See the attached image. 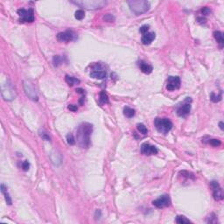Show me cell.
Returning a JSON list of instances; mask_svg holds the SVG:
<instances>
[{
    "label": "cell",
    "instance_id": "obj_1",
    "mask_svg": "<svg viewBox=\"0 0 224 224\" xmlns=\"http://www.w3.org/2000/svg\"><path fill=\"white\" fill-rule=\"evenodd\" d=\"M93 126L89 123H83L76 129V142L80 148L88 149L90 145V136Z\"/></svg>",
    "mask_w": 224,
    "mask_h": 224
},
{
    "label": "cell",
    "instance_id": "obj_2",
    "mask_svg": "<svg viewBox=\"0 0 224 224\" xmlns=\"http://www.w3.org/2000/svg\"><path fill=\"white\" fill-rule=\"evenodd\" d=\"M131 11L135 15H141L145 13L150 9V4L144 0H131L128 2Z\"/></svg>",
    "mask_w": 224,
    "mask_h": 224
},
{
    "label": "cell",
    "instance_id": "obj_3",
    "mask_svg": "<svg viewBox=\"0 0 224 224\" xmlns=\"http://www.w3.org/2000/svg\"><path fill=\"white\" fill-rule=\"evenodd\" d=\"M72 4L79 5L88 10H96L103 8L106 4V1L103 0H81V1H71Z\"/></svg>",
    "mask_w": 224,
    "mask_h": 224
},
{
    "label": "cell",
    "instance_id": "obj_4",
    "mask_svg": "<svg viewBox=\"0 0 224 224\" xmlns=\"http://www.w3.org/2000/svg\"><path fill=\"white\" fill-rule=\"evenodd\" d=\"M154 124H155L157 131L164 135L167 134L172 128V123L168 118L157 117L154 121Z\"/></svg>",
    "mask_w": 224,
    "mask_h": 224
},
{
    "label": "cell",
    "instance_id": "obj_5",
    "mask_svg": "<svg viewBox=\"0 0 224 224\" xmlns=\"http://www.w3.org/2000/svg\"><path fill=\"white\" fill-rule=\"evenodd\" d=\"M18 14L19 16V21L22 23H32L34 21V11L32 8L26 10L24 8L18 10Z\"/></svg>",
    "mask_w": 224,
    "mask_h": 224
},
{
    "label": "cell",
    "instance_id": "obj_6",
    "mask_svg": "<svg viewBox=\"0 0 224 224\" xmlns=\"http://www.w3.org/2000/svg\"><path fill=\"white\" fill-rule=\"evenodd\" d=\"M24 88H25V92H26L27 95L31 100L38 101L39 97H38V95L36 93V89H35V88L33 87V85L30 81H25L24 82Z\"/></svg>",
    "mask_w": 224,
    "mask_h": 224
},
{
    "label": "cell",
    "instance_id": "obj_7",
    "mask_svg": "<svg viewBox=\"0 0 224 224\" xmlns=\"http://www.w3.org/2000/svg\"><path fill=\"white\" fill-rule=\"evenodd\" d=\"M210 187L213 190V196H214V199L215 200H223V189L220 186V184L215 181V180H213L210 182Z\"/></svg>",
    "mask_w": 224,
    "mask_h": 224
},
{
    "label": "cell",
    "instance_id": "obj_8",
    "mask_svg": "<svg viewBox=\"0 0 224 224\" xmlns=\"http://www.w3.org/2000/svg\"><path fill=\"white\" fill-rule=\"evenodd\" d=\"M192 102V100L189 98V97H187L185 101H184V103L181 105V106H179V108H178V110H177V115L179 116H182V117H184V116H187L190 111H191V103Z\"/></svg>",
    "mask_w": 224,
    "mask_h": 224
},
{
    "label": "cell",
    "instance_id": "obj_9",
    "mask_svg": "<svg viewBox=\"0 0 224 224\" xmlns=\"http://www.w3.org/2000/svg\"><path fill=\"white\" fill-rule=\"evenodd\" d=\"M180 79L178 76H170L168 77L166 88L168 91H174L180 88Z\"/></svg>",
    "mask_w": 224,
    "mask_h": 224
},
{
    "label": "cell",
    "instance_id": "obj_10",
    "mask_svg": "<svg viewBox=\"0 0 224 224\" xmlns=\"http://www.w3.org/2000/svg\"><path fill=\"white\" fill-rule=\"evenodd\" d=\"M152 204L154 207H158V208H164V207H167L171 205V199L169 195H162L159 198L154 200L152 201Z\"/></svg>",
    "mask_w": 224,
    "mask_h": 224
},
{
    "label": "cell",
    "instance_id": "obj_11",
    "mask_svg": "<svg viewBox=\"0 0 224 224\" xmlns=\"http://www.w3.org/2000/svg\"><path fill=\"white\" fill-rule=\"evenodd\" d=\"M141 152L144 155H155L159 152L158 149L156 146L151 145L148 143H144L141 145Z\"/></svg>",
    "mask_w": 224,
    "mask_h": 224
},
{
    "label": "cell",
    "instance_id": "obj_12",
    "mask_svg": "<svg viewBox=\"0 0 224 224\" xmlns=\"http://www.w3.org/2000/svg\"><path fill=\"white\" fill-rule=\"evenodd\" d=\"M75 34L72 31H66L57 34V39L63 42H70L75 39Z\"/></svg>",
    "mask_w": 224,
    "mask_h": 224
},
{
    "label": "cell",
    "instance_id": "obj_13",
    "mask_svg": "<svg viewBox=\"0 0 224 224\" xmlns=\"http://www.w3.org/2000/svg\"><path fill=\"white\" fill-rule=\"evenodd\" d=\"M155 39V33L151 32H146L145 34L143 35L142 37V43L144 45H150Z\"/></svg>",
    "mask_w": 224,
    "mask_h": 224
},
{
    "label": "cell",
    "instance_id": "obj_14",
    "mask_svg": "<svg viewBox=\"0 0 224 224\" xmlns=\"http://www.w3.org/2000/svg\"><path fill=\"white\" fill-rule=\"evenodd\" d=\"M139 67L141 69V71L144 73V74H146V75H149L152 72V66L141 60L139 61Z\"/></svg>",
    "mask_w": 224,
    "mask_h": 224
},
{
    "label": "cell",
    "instance_id": "obj_15",
    "mask_svg": "<svg viewBox=\"0 0 224 224\" xmlns=\"http://www.w3.org/2000/svg\"><path fill=\"white\" fill-rule=\"evenodd\" d=\"M90 77L98 79V80H103L106 78V72L101 71V70H95L90 73Z\"/></svg>",
    "mask_w": 224,
    "mask_h": 224
},
{
    "label": "cell",
    "instance_id": "obj_16",
    "mask_svg": "<svg viewBox=\"0 0 224 224\" xmlns=\"http://www.w3.org/2000/svg\"><path fill=\"white\" fill-rule=\"evenodd\" d=\"M214 37H215V40L217 41V43L220 45V47H223L224 44L223 32H222L221 31H215V32H214Z\"/></svg>",
    "mask_w": 224,
    "mask_h": 224
},
{
    "label": "cell",
    "instance_id": "obj_17",
    "mask_svg": "<svg viewBox=\"0 0 224 224\" xmlns=\"http://www.w3.org/2000/svg\"><path fill=\"white\" fill-rule=\"evenodd\" d=\"M1 192L4 195V199H5V201L7 202V204L8 205H11V203H12L11 198L9 195V194L7 192V187H5L4 184H1Z\"/></svg>",
    "mask_w": 224,
    "mask_h": 224
},
{
    "label": "cell",
    "instance_id": "obj_18",
    "mask_svg": "<svg viewBox=\"0 0 224 224\" xmlns=\"http://www.w3.org/2000/svg\"><path fill=\"white\" fill-rule=\"evenodd\" d=\"M65 80H66V83L68 84V86H70V87H72L75 84L80 83V80H78L77 78H75L74 76H70V75H66Z\"/></svg>",
    "mask_w": 224,
    "mask_h": 224
},
{
    "label": "cell",
    "instance_id": "obj_19",
    "mask_svg": "<svg viewBox=\"0 0 224 224\" xmlns=\"http://www.w3.org/2000/svg\"><path fill=\"white\" fill-rule=\"evenodd\" d=\"M99 102H100V104H106V103H109V96L108 95L102 91L100 92V95H99Z\"/></svg>",
    "mask_w": 224,
    "mask_h": 224
},
{
    "label": "cell",
    "instance_id": "obj_20",
    "mask_svg": "<svg viewBox=\"0 0 224 224\" xmlns=\"http://www.w3.org/2000/svg\"><path fill=\"white\" fill-rule=\"evenodd\" d=\"M135 113H136L135 110H133L130 107H124V109H123V115L128 118L133 117L135 116Z\"/></svg>",
    "mask_w": 224,
    "mask_h": 224
},
{
    "label": "cell",
    "instance_id": "obj_21",
    "mask_svg": "<svg viewBox=\"0 0 224 224\" xmlns=\"http://www.w3.org/2000/svg\"><path fill=\"white\" fill-rule=\"evenodd\" d=\"M222 97H223V93H222V91H221L218 95H216V94L214 93V92H212L211 95H210V100H211L213 103H218V102H220V101L222 100Z\"/></svg>",
    "mask_w": 224,
    "mask_h": 224
},
{
    "label": "cell",
    "instance_id": "obj_22",
    "mask_svg": "<svg viewBox=\"0 0 224 224\" xmlns=\"http://www.w3.org/2000/svg\"><path fill=\"white\" fill-rule=\"evenodd\" d=\"M175 222L178 224H185V223H191V221L189 219H187V217L183 216V215H178L176 217Z\"/></svg>",
    "mask_w": 224,
    "mask_h": 224
},
{
    "label": "cell",
    "instance_id": "obj_23",
    "mask_svg": "<svg viewBox=\"0 0 224 224\" xmlns=\"http://www.w3.org/2000/svg\"><path fill=\"white\" fill-rule=\"evenodd\" d=\"M137 128H138V131H139L140 133H142L143 135H147L148 133V130L146 128V126L143 123H139L137 125Z\"/></svg>",
    "mask_w": 224,
    "mask_h": 224
},
{
    "label": "cell",
    "instance_id": "obj_24",
    "mask_svg": "<svg viewBox=\"0 0 224 224\" xmlns=\"http://www.w3.org/2000/svg\"><path fill=\"white\" fill-rule=\"evenodd\" d=\"M84 17H85V12H84L83 10H77L75 13V18L77 19V20H82L83 19Z\"/></svg>",
    "mask_w": 224,
    "mask_h": 224
},
{
    "label": "cell",
    "instance_id": "obj_25",
    "mask_svg": "<svg viewBox=\"0 0 224 224\" xmlns=\"http://www.w3.org/2000/svg\"><path fill=\"white\" fill-rule=\"evenodd\" d=\"M67 144H70V145L75 144L76 140L75 139V137H74V135H73L72 133H69V134L67 135Z\"/></svg>",
    "mask_w": 224,
    "mask_h": 224
},
{
    "label": "cell",
    "instance_id": "obj_26",
    "mask_svg": "<svg viewBox=\"0 0 224 224\" xmlns=\"http://www.w3.org/2000/svg\"><path fill=\"white\" fill-rule=\"evenodd\" d=\"M179 174H182V176H184V177H186L187 179H195V175L192 172H187V171H182V172H179Z\"/></svg>",
    "mask_w": 224,
    "mask_h": 224
},
{
    "label": "cell",
    "instance_id": "obj_27",
    "mask_svg": "<svg viewBox=\"0 0 224 224\" xmlns=\"http://www.w3.org/2000/svg\"><path fill=\"white\" fill-rule=\"evenodd\" d=\"M62 62H63V58H62L61 56L56 55L54 57V63H55V66H59V65H60Z\"/></svg>",
    "mask_w": 224,
    "mask_h": 224
},
{
    "label": "cell",
    "instance_id": "obj_28",
    "mask_svg": "<svg viewBox=\"0 0 224 224\" xmlns=\"http://www.w3.org/2000/svg\"><path fill=\"white\" fill-rule=\"evenodd\" d=\"M209 144H210V145H212V146L218 147V146H220V145L222 144V142L219 139H209Z\"/></svg>",
    "mask_w": 224,
    "mask_h": 224
},
{
    "label": "cell",
    "instance_id": "obj_29",
    "mask_svg": "<svg viewBox=\"0 0 224 224\" xmlns=\"http://www.w3.org/2000/svg\"><path fill=\"white\" fill-rule=\"evenodd\" d=\"M148 30H149V26H146V25H144V26H142L139 29V32L144 35V34H145L146 32H148Z\"/></svg>",
    "mask_w": 224,
    "mask_h": 224
},
{
    "label": "cell",
    "instance_id": "obj_30",
    "mask_svg": "<svg viewBox=\"0 0 224 224\" xmlns=\"http://www.w3.org/2000/svg\"><path fill=\"white\" fill-rule=\"evenodd\" d=\"M201 13H202L203 15H205V16L209 15V14L211 13V10H210L208 7H204V8L201 9Z\"/></svg>",
    "mask_w": 224,
    "mask_h": 224
},
{
    "label": "cell",
    "instance_id": "obj_31",
    "mask_svg": "<svg viewBox=\"0 0 224 224\" xmlns=\"http://www.w3.org/2000/svg\"><path fill=\"white\" fill-rule=\"evenodd\" d=\"M21 167H22V169H23L24 171H28V170H29L30 164H29V162H28L27 160H26V161L22 162V164H21Z\"/></svg>",
    "mask_w": 224,
    "mask_h": 224
},
{
    "label": "cell",
    "instance_id": "obj_32",
    "mask_svg": "<svg viewBox=\"0 0 224 224\" xmlns=\"http://www.w3.org/2000/svg\"><path fill=\"white\" fill-rule=\"evenodd\" d=\"M103 19L105 21H109V22H113V20L115 19V18L112 16L111 14H107L103 17Z\"/></svg>",
    "mask_w": 224,
    "mask_h": 224
},
{
    "label": "cell",
    "instance_id": "obj_33",
    "mask_svg": "<svg viewBox=\"0 0 224 224\" xmlns=\"http://www.w3.org/2000/svg\"><path fill=\"white\" fill-rule=\"evenodd\" d=\"M67 109H68L70 111L73 112H75L78 111V107H77L76 105H74V104H69V105L67 106Z\"/></svg>",
    "mask_w": 224,
    "mask_h": 224
},
{
    "label": "cell",
    "instance_id": "obj_34",
    "mask_svg": "<svg viewBox=\"0 0 224 224\" xmlns=\"http://www.w3.org/2000/svg\"><path fill=\"white\" fill-rule=\"evenodd\" d=\"M39 135H40V137L43 139L47 140V141H50V137L46 133V132H39Z\"/></svg>",
    "mask_w": 224,
    "mask_h": 224
},
{
    "label": "cell",
    "instance_id": "obj_35",
    "mask_svg": "<svg viewBox=\"0 0 224 224\" xmlns=\"http://www.w3.org/2000/svg\"><path fill=\"white\" fill-rule=\"evenodd\" d=\"M76 92H77V93H81V94H84V93H85L83 89V88H76Z\"/></svg>",
    "mask_w": 224,
    "mask_h": 224
},
{
    "label": "cell",
    "instance_id": "obj_36",
    "mask_svg": "<svg viewBox=\"0 0 224 224\" xmlns=\"http://www.w3.org/2000/svg\"><path fill=\"white\" fill-rule=\"evenodd\" d=\"M219 125H220L221 130H223V122H221V123H219Z\"/></svg>",
    "mask_w": 224,
    "mask_h": 224
}]
</instances>
